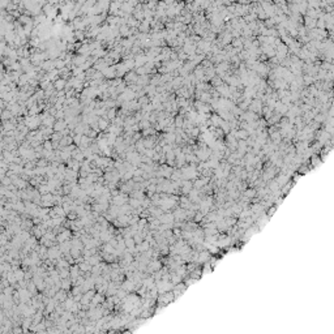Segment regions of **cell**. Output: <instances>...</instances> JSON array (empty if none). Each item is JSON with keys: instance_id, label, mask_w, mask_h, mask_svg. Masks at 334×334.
I'll use <instances>...</instances> for the list:
<instances>
[{"instance_id": "3957f363", "label": "cell", "mask_w": 334, "mask_h": 334, "mask_svg": "<svg viewBox=\"0 0 334 334\" xmlns=\"http://www.w3.org/2000/svg\"><path fill=\"white\" fill-rule=\"evenodd\" d=\"M71 231H68V230H63L61 232L56 234V238L55 240L60 244V243H63V242H67V240H71Z\"/></svg>"}, {"instance_id": "30bf717a", "label": "cell", "mask_w": 334, "mask_h": 334, "mask_svg": "<svg viewBox=\"0 0 334 334\" xmlns=\"http://www.w3.org/2000/svg\"><path fill=\"white\" fill-rule=\"evenodd\" d=\"M247 136H248V133L245 131H239L238 133H236V137L240 138V140H245V138H247Z\"/></svg>"}, {"instance_id": "8992f818", "label": "cell", "mask_w": 334, "mask_h": 334, "mask_svg": "<svg viewBox=\"0 0 334 334\" xmlns=\"http://www.w3.org/2000/svg\"><path fill=\"white\" fill-rule=\"evenodd\" d=\"M274 180H276V181L278 183V186H279V187H282V186H285V184H286V183H287V181L290 180V178L287 176L286 174L281 172L279 175H277V176H276V179H274Z\"/></svg>"}, {"instance_id": "6da1fadb", "label": "cell", "mask_w": 334, "mask_h": 334, "mask_svg": "<svg viewBox=\"0 0 334 334\" xmlns=\"http://www.w3.org/2000/svg\"><path fill=\"white\" fill-rule=\"evenodd\" d=\"M128 203V196L124 195V193H118V195H115L112 197V205H116V206H121V205H124Z\"/></svg>"}, {"instance_id": "8fae6325", "label": "cell", "mask_w": 334, "mask_h": 334, "mask_svg": "<svg viewBox=\"0 0 334 334\" xmlns=\"http://www.w3.org/2000/svg\"><path fill=\"white\" fill-rule=\"evenodd\" d=\"M311 162H312V166H313V167H316L317 164H320V163H321V161L319 159V158H316V157H313V158H312V159H311Z\"/></svg>"}, {"instance_id": "9c48e42d", "label": "cell", "mask_w": 334, "mask_h": 334, "mask_svg": "<svg viewBox=\"0 0 334 334\" xmlns=\"http://www.w3.org/2000/svg\"><path fill=\"white\" fill-rule=\"evenodd\" d=\"M14 276H16V279H17V282L21 279H25V273L21 270V269H16V271H13Z\"/></svg>"}, {"instance_id": "7a4b0ae2", "label": "cell", "mask_w": 334, "mask_h": 334, "mask_svg": "<svg viewBox=\"0 0 334 334\" xmlns=\"http://www.w3.org/2000/svg\"><path fill=\"white\" fill-rule=\"evenodd\" d=\"M158 219H159V222L161 223H166V225H174V221H175V217L172 213H169V212H164L162 213L159 217H158Z\"/></svg>"}, {"instance_id": "5b68a950", "label": "cell", "mask_w": 334, "mask_h": 334, "mask_svg": "<svg viewBox=\"0 0 334 334\" xmlns=\"http://www.w3.org/2000/svg\"><path fill=\"white\" fill-rule=\"evenodd\" d=\"M210 252L209 251H200L198 252V260H197V264H204L206 261L210 260Z\"/></svg>"}, {"instance_id": "7c38bea8", "label": "cell", "mask_w": 334, "mask_h": 334, "mask_svg": "<svg viewBox=\"0 0 334 334\" xmlns=\"http://www.w3.org/2000/svg\"><path fill=\"white\" fill-rule=\"evenodd\" d=\"M13 331H16V333H19V331H21V328H17V329H14Z\"/></svg>"}, {"instance_id": "52a82bcc", "label": "cell", "mask_w": 334, "mask_h": 334, "mask_svg": "<svg viewBox=\"0 0 334 334\" xmlns=\"http://www.w3.org/2000/svg\"><path fill=\"white\" fill-rule=\"evenodd\" d=\"M243 196L245 197V198H256V188H245L244 191H243Z\"/></svg>"}, {"instance_id": "277c9868", "label": "cell", "mask_w": 334, "mask_h": 334, "mask_svg": "<svg viewBox=\"0 0 334 334\" xmlns=\"http://www.w3.org/2000/svg\"><path fill=\"white\" fill-rule=\"evenodd\" d=\"M67 298H68V295L65 292V290L61 288V290H59V291H56V294L54 295V300L58 302V303H63Z\"/></svg>"}, {"instance_id": "ba28073f", "label": "cell", "mask_w": 334, "mask_h": 334, "mask_svg": "<svg viewBox=\"0 0 334 334\" xmlns=\"http://www.w3.org/2000/svg\"><path fill=\"white\" fill-rule=\"evenodd\" d=\"M181 279H183V277L179 276V274L176 273V271H171V273H170V282H172L174 285L180 283V282H181Z\"/></svg>"}]
</instances>
